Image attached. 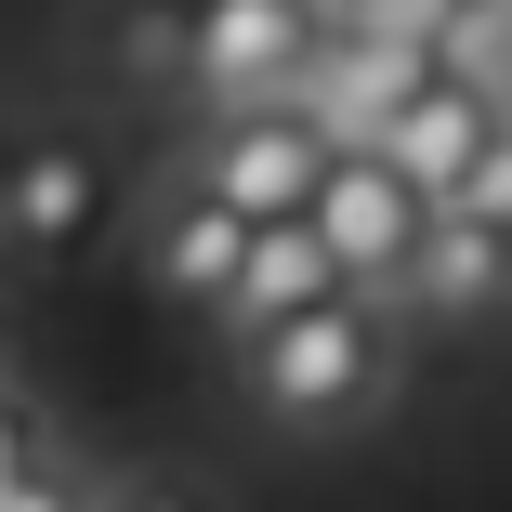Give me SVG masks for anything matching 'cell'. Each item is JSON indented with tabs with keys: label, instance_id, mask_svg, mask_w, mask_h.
Segmentation results:
<instances>
[{
	"label": "cell",
	"instance_id": "1",
	"mask_svg": "<svg viewBox=\"0 0 512 512\" xmlns=\"http://www.w3.org/2000/svg\"><path fill=\"white\" fill-rule=\"evenodd\" d=\"M237 394L263 407L276 434L368 421V407L394 394V316H381V289H329V302H302V316L250 329L237 342Z\"/></svg>",
	"mask_w": 512,
	"mask_h": 512
},
{
	"label": "cell",
	"instance_id": "2",
	"mask_svg": "<svg viewBox=\"0 0 512 512\" xmlns=\"http://www.w3.org/2000/svg\"><path fill=\"white\" fill-rule=\"evenodd\" d=\"M329 0H184V92L197 106H289L316 66Z\"/></svg>",
	"mask_w": 512,
	"mask_h": 512
},
{
	"label": "cell",
	"instance_id": "3",
	"mask_svg": "<svg viewBox=\"0 0 512 512\" xmlns=\"http://www.w3.org/2000/svg\"><path fill=\"white\" fill-rule=\"evenodd\" d=\"M106 224H119V171H106V145L27 132L14 158H0V250H14V263H79Z\"/></svg>",
	"mask_w": 512,
	"mask_h": 512
},
{
	"label": "cell",
	"instance_id": "4",
	"mask_svg": "<svg viewBox=\"0 0 512 512\" xmlns=\"http://www.w3.org/2000/svg\"><path fill=\"white\" fill-rule=\"evenodd\" d=\"M302 224H316V250H329L342 289H394L407 250H421V224H434V197L407 184V171H381L368 145H329L316 197H302Z\"/></svg>",
	"mask_w": 512,
	"mask_h": 512
},
{
	"label": "cell",
	"instance_id": "5",
	"mask_svg": "<svg viewBox=\"0 0 512 512\" xmlns=\"http://www.w3.org/2000/svg\"><path fill=\"white\" fill-rule=\"evenodd\" d=\"M316 171H329V132L302 119V106H224L211 145L184 158V184H197V197H224L237 224H289L302 197H316Z\"/></svg>",
	"mask_w": 512,
	"mask_h": 512
},
{
	"label": "cell",
	"instance_id": "6",
	"mask_svg": "<svg viewBox=\"0 0 512 512\" xmlns=\"http://www.w3.org/2000/svg\"><path fill=\"white\" fill-rule=\"evenodd\" d=\"M499 119H512V92H499V79L434 66V79H421V92H407V106L368 132V158H381V171H407V184H421L434 211H447V197H460V171L486 158V132H499Z\"/></svg>",
	"mask_w": 512,
	"mask_h": 512
},
{
	"label": "cell",
	"instance_id": "7",
	"mask_svg": "<svg viewBox=\"0 0 512 512\" xmlns=\"http://www.w3.org/2000/svg\"><path fill=\"white\" fill-rule=\"evenodd\" d=\"M421 79H434V53H421V40H381V27H342V14H329V27H316V66H302L289 106L316 119L329 145H368V132H381Z\"/></svg>",
	"mask_w": 512,
	"mask_h": 512
},
{
	"label": "cell",
	"instance_id": "8",
	"mask_svg": "<svg viewBox=\"0 0 512 512\" xmlns=\"http://www.w3.org/2000/svg\"><path fill=\"white\" fill-rule=\"evenodd\" d=\"M381 302H421V316H486V302H512V237L486 211H434L421 250H407V276Z\"/></svg>",
	"mask_w": 512,
	"mask_h": 512
},
{
	"label": "cell",
	"instance_id": "9",
	"mask_svg": "<svg viewBox=\"0 0 512 512\" xmlns=\"http://www.w3.org/2000/svg\"><path fill=\"white\" fill-rule=\"evenodd\" d=\"M237 250H250V224L224 211V197H197V184H184L171 211L145 224V289H158V302H197V316H211V302L237 289Z\"/></svg>",
	"mask_w": 512,
	"mask_h": 512
},
{
	"label": "cell",
	"instance_id": "10",
	"mask_svg": "<svg viewBox=\"0 0 512 512\" xmlns=\"http://www.w3.org/2000/svg\"><path fill=\"white\" fill-rule=\"evenodd\" d=\"M329 289H342V276H329V250H316V224L289 211V224H250V250H237V289L211 302V316H224V329L250 342V329H276V316H302V302H329Z\"/></svg>",
	"mask_w": 512,
	"mask_h": 512
},
{
	"label": "cell",
	"instance_id": "11",
	"mask_svg": "<svg viewBox=\"0 0 512 512\" xmlns=\"http://www.w3.org/2000/svg\"><path fill=\"white\" fill-rule=\"evenodd\" d=\"M106 66H119V92H184V0H119Z\"/></svg>",
	"mask_w": 512,
	"mask_h": 512
},
{
	"label": "cell",
	"instance_id": "12",
	"mask_svg": "<svg viewBox=\"0 0 512 512\" xmlns=\"http://www.w3.org/2000/svg\"><path fill=\"white\" fill-rule=\"evenodd\" d=\"M447 211H486V224H512V119L486 132V158L460 171V197H447Z\"/></svg>",
	"mask_w": 512,
	"mask_h": 512
},
{
	"label": "cell",
	"instance_id": "13",
	"mask_svg": "<svg viewBox=\"0 0 512 512\" xmlns=\"http://www.w3.org/2000/svg\"><path fill=\"white\" fill-rule=\"evenodd\" d=\"M53 460V434H40V407H14V394H0V486H27Z\"/></svg>",
	"mask_w": 512,
	"mask_h": 512
},
{
	"label": "cell",
	"instance_id": "14",
	"mask_svg": "<svg viewBox=\"0 0 512 512\" xmlns=\"http://www.w3.org/2000/svg\"><path fill=\"white\" fill-rule=\"evenodd\" d=\"M106 512H211V499H197V486H184V473H132V486H119V499H106Z\"/></svg>",
	"mask_w": 512,
	"mask_h": 512
},
{
	"label": "cell",
	"instance_id": "15",
	"mask_svg": "<svg viewBox=\"0 0 512 512\" xmlns=\"http://www.w3.org/2000/svg\"><path fill=\"white\" fill-rule=\"evenodd\" d=\"M0 512H79V486H66V460H40L27 486H0Z\"/></svg>",
	"mask_w": 512,
	"mask_h": 512
},
{
	"label": "cell",
	"instance_id": "16",
	"mask_svg": "<svg viewBox=\"0 0 512 512\" xmlns=\"http://www.w3.org/2000/svg\"><path fill=\"white\" fill-rule=\"evenodd\" d=\"M499 237H512V224H499Z\"/></svg>",
	"mask_w": 512,
	"mask_h": 512
}]
</instances>
